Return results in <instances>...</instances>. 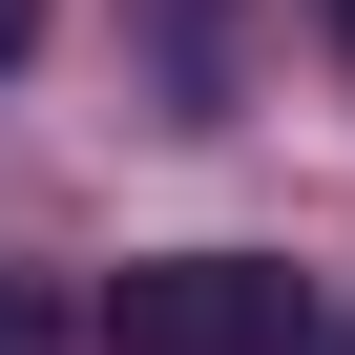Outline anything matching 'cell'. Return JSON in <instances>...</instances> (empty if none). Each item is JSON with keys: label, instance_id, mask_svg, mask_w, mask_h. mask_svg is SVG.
Returning a JSON list of instances; mask_svg holds the SVG:
<instances>
[{"label": "cell", "instance_id": "6da1fadb", "mask_svg": "<svg viewBox=\"0 0 355 355\" xmlns=\"http://www.w3.org/2000/svg\"><path fill=\"white\" fill-rule=\"evenodd\" d=\"M105 355H313V293L251 251H146L105 272Z\"/></svg>", "mask_w": 355, "mask_h": 355}, {"label": "cell", "instance_id": "7a4b0ae2", "mask_svg": "<svg viewBox=\"0 0 355 355\" xmlns=\"http://www.w3.org/2000/svg\"><path fill=\"white\" fill-rule=\"evenodd\" d=\"M21 42H42V0H0V63H21Z\"/></svg>", "mask_w": 355, "mask_h": 355}, {"label": "cell", "instance_id": "3957f363", "mask_svg": "<svg viewBox=\"0 0 355 355\" xmlns=\"http://www.w3.org/2000/svg\"><path fill=\"white\" fill-rule=\"evenodd\" d=\"M0 355H21V313H0Z\"/></svg>", "mask_w": 355, "mask_h": 355}, {"label": "cell", "instance_id": "277c9868", "mask_svg": "<svg viewBox=\"0 0 355 355\" xmlns=\"http://www.w3.org/2000/svg\"><path fill=\"white\" fill-rule=\"evenodd\" d=\"M334 42H355V0H334Z\"/></svg>", "mask_w": 355, "mask_h": 355}]
</instances>
